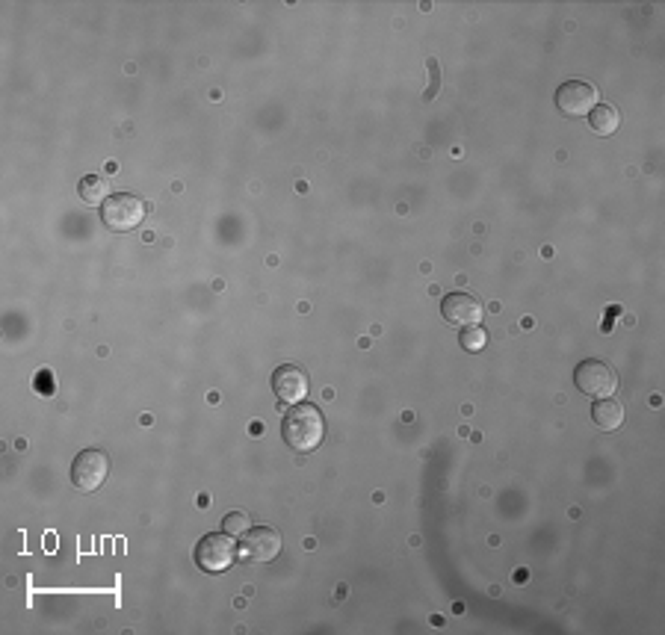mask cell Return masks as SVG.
<instances>
[{
	"instance_id": "obj_1",
	"label": "cell",
	"mask_w": 665,
	"mask_h": 635,
	"mask_svg": "<svg viewBox=\"0 0 665 635\" xmlns=\"http://www.w3.org/2000/svg\"><path fill=\"white\" fill-rule=\"evenodd\" d=\"M281 435L287 446L293 452H314L317 446L323 444V435H326V420H323V411L317 405H296L293 411H287L284 423H281Z\"/></svg>"
},
{
	"instance_id": "obj_2",
	"label": "cell",
	"mask_w": 665,
	"mask_h": 635,
	"mask_svg": "<svg viewBox=\"0 0 665 635\" xmlns=\"http://www.w3.org/2000/svg\"><path fill=\"white\" fill-rule=\"evenodd\" d=\"M110 476V458L101 449H83L77 452L74 464H71V485L83 494H92L98 488H104Z\"/></svg>"
},
{
	"instance_id": "obj_3",
	"label": "cell",
	"mask_w": 665,
	"mask_h": 635,
	"mask_svg": "<svg viewBox=\"0 0 665 635\" xmlns=\"http://www.w3.org/2000/svg\"><path fill=\"white\" fill-rule=\"evenodd\" d=\"M237 562V544L228 532H210L196 544V565L204 573L228 571Z\"/></svg>"
},
{
	"instance_id": "obj_4",
	"label": "cell",
	"mask_w": 665,
	"mask_h": 635,
	"mask_svg": "<svg viewBox=\"0 0 665 635\" xmlns=\"http://www.w3.org/2000/svg\"><path fill=\"white\" fill-rule=\"evenodd\" d=\"M600 104V92L595 83L586 80H568L556 89V107L568 119H583Z\"/></svg>"
},
{
	"instance_id": "obj_5",
	"label": "cell",
	"mask_w": 665,
	"mask_h": 635,
	"mask_svg": "<svg viewBox=\"0 0 665 635\" xmlns=\"http://www.w3.org/2000/svg\"><path fill=\"white\" fill-rule=\"evenodd\" d=\"M101 219H104V225L110 231H133L145 219V204L136 195H131V192L110 195L101 204Z\"/></svg>"
},
{
	"instance_id": "obj_6",
	"label": "cell",
	"mask_w": 665,
	"mask_h": 635,
	"mask_svg": "<svg viewBox=\"0 0 665 635\" xmlns=\"http://www.w3.org/2000/svg\"><path fill=\"white\" fill-rule=\"evenodd\" d=\"M281 532L272 529V526H255V529H246L240 535V544H237V559L243 562H272L278 553H281Z\"/></svg>"
},
{
	"instance_id": "obj_7",
	"label": "cell",
	"mask_w": 665,
	"mask_h": 635,
	"mask_svg": "<svg viewBox=\"0 0 665 635\" xmlns=\"http://www.w3.org/2000/svg\"><path fill=\"white\" fill-rule=\"evenodd\" d=\"M574 384L577 390H583L586 396H595V399H603V396H612L618 390V373L603 364V361H583L577 370H574Z\"/></svg>"
},
{
	"instance_id": "obj_8",
	"label": "cell",
	"mask_w": 665,
	"mask_h": 635,
	"mask_svg": "<svg viewBox=\"0 0 665 635\" xmlns=\"http://www.w3.org/2000/svg\"><path fill=\"white\" fill-rule=\"evenodd\" d=\"M272 390L284 405H299L311 390V376L296 364H281L272 373Z\"/></svg>"
},
{
	"instance_id": "obj_9",
	"label": "cell",
	"mask_w": 665,
	"mask_h": 635,
	"mask_svg": "<svg viewBox=\"0 0 665 635\" xmlns=\"http://www.w3.org/2000/svg\"><path fill=\"white\" fill-rule=\"evenodd\" d=\"M441 314L450 325H482V302L470 293H450L441 302Z\"/></svg>"
},
{
	"instance_id": "obj_10",
	"label": "cell",
	"mask_w": 665,
	"mask_h": 635,
	"mask_svg": "<svg viewBox=\"0 0 665 635\" xmlns=\"http://www.w3.org/2000/svg\"><path fill=\"white\" fill-rule=\"evenodd\" d=\"M592 420L603 432H615L624 423V405L618 399H612V396H603V399H598L592 405Z\"/></svg>"
},
{
	"instance_id": "obj_11",
	"label": "cell",
	"mask_w": 665,
	"mask_h": 635,
	"mask_svg": "<svg viewBox=\"0 0 665 635\" xmlns=\"http://www.w3.org/2000/svg\"><path fill=\"white\" fill-rule=\"evenodd\" d=\"M77 195H80V201H86V204H104V201L110 198V178H101V175H86V178H80Z\"/></svg>"
},
{
	"instance_id": "obj_12",
	"label": "cell",
	"mask_w": 665,
	"mask_h": 635,
	"mask_svg": "<svg viewBox=\"0 0 665 635\" xmlns=\"http://www.w3.org/2000/svg\"><path fill=\"white\" fill-rule=\"evenodd\" d=\"M589 125H592V130H595L598 136H609V133H615V130L621 127V113H618V107H612V104H598V107L589 113Z\"/></svg>"
},
{
	"instance_id": "obj_13",
	"label": "cell",
	"mask_w": 665,
	"mask_h": 635,
	"mask_svg": "<svg viewBox=\"0 0 665 635\" xmlns=\"http://www.w3.org/2000/svg\"><path fill=\"white\" fill-rule=\"evenodd\" d=\"M459 343H462L465 352H482L488 346V331L482 325H467L462 337H459Z\"/></svg>"
},
{
	"instance_id": "obj_14",
	"label": "cell",
	"mask_w": 665,
	"mask_h": 635,
	"mask_svg": "<svg viewBox=\"0 0 665 635\" xmlns=\"http://www.w3.org/2000/svg\"><path fill=\"white\" fill-rule=\"evenodd\" d=\"M246 529H252V523H249V514H246V511H231V514L222 520V532H228V535H234V538H240Z\"/></svg>"
},
{
	"instance_id": "obj_15",
	"label": "cell",
	"mask_w": 665,
	"mask_h": 635,
	"mask_svg": "<svg viewBox=\"0 0 665 635\" xmlns=\"http://www.w3.org/2000/svg\"><path fill=\"white\" fill-rule=\"evenodd\" d=\"M36 390L42 393V396H51L54 393V376L45 370V373H39V381H36Z\"/></svg>"
}]
</instances>
